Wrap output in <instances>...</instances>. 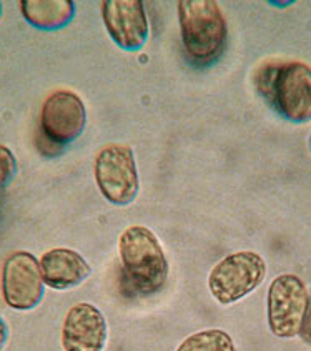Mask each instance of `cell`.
I'll list each match as a JSON object with an SVG mask.
<instances>
[{"instance_id": "obj_1", "label": "cell", "mask_w": 311, "mask_h": 351, "mask_svg": "<svg viewBox=\"0 0 311 351\" xmlns=\"http://www.w3.org/2000/svg\"><path fill=\"white\" fill-rule=\"evenodd\" d=\"M119 255L122 285L132 295H153L166 283L170 265L157 235L150 228L135 225L120 235Z\"/></svg>"}, {"instance_id": "obj_2", "label": "cell", "mask_w": 311, "mask_h": 351, "mask_svg": "<svg viewBox=\"0 0 311 351\" xmlns=\"http://www.w3.org/2000/svg\"><path fill=\"white\" fill-rule=\"evenodd\" d=\"M255 84L263 99L293 123L311 120V67L303 62L266 64Z\"/></svg>"}, {"instance_id": "obj_3", "label": "cell", "mask_w": 311, "mask_h": 351, "mask_svg": "<svg viewBox=\"0 0 311 351\" xmlns=\"http://www.w3.org/2000/svg\"><path fill=\"white\" fill-rule=\"evenodd\" d=\"M178 21L184 49L200 67L212 65L225 52L228 29L220 5L213 0H182Z\"/></svg>"}, {"instance_id": "obj_4", "label": "cell", "mask_w": 311, "mask_h": 351, "mask_svg": "<svg viewBox=\"0 0 311 351\" xmlns=\"http://www.w3.org/2000/svg\"><path fill=\"white\" fill-rule=\"evenodd\" d=\"M266 276V263L255 252L225 256L208 275V290L220 305H233L255 291Z\"/></svg>"}, {"instance_id": "obj_5", "label": "cell", "mask_w": 311, "mask_h": 351, "mask_svg": "<svg viewBox=\"0 0 311 351\" xmlns=\"http://www.w3.org/2000/svg\"><path fill=\"white\" fill-rule=\"evenodd\" d=\"M97 186L100 193L116 206L134 204L138 195L140 180L134 150L125 145L103 147L93 163Z\"/></svg>"}, {"instance_id": "obj_6", "label": "cell", "mask_w": 311, "mask_h": 351, "mask_svg": "<svg viewBox=\"0 0 311 351\" xmlns=\"http://www.w3.org/2000/svg\"><path fill=\"white\" fill-rule=\"evenodd\" d=\"M308 291L297 275H279L268 288V326L277 338L300 335L308 308Z\"/></svg>"}, {"instance_id": "obj_7", "label": "cell", "mask_w": 311, "mask_h": 351, "mask_svg": "<svg viewBox=\"0 0 311 351\" xmlns=\"http://www.w3.org/2000/svg\"><path fill=\"white\" fill-rule=\"evenodd\" d=\"M2 296L12 310L30 311L40 305L45 293L40 261L29 252H14L2 267Z\"/></svg>"}, {"instance_id": "obj_8", "label": "cell", "mask_w": 311, "mask_h": 351, "mask_svg": "<svg viewBox=\"0 0 311 351\" xmlns=\"http://www.w3.org/2000/svg\"><path fill=\"white\" fill-rule=\"evenodd\" d=\"M87 108L72 90H57L47 97L40 112V134L64 148L84 134Z\"/></svg>"}, {"instance_id": "obj_9", "label": "cell", "mask_w": 311, "mask_h": 351, "mask_svg": "<svg viewBox=\"0 0 311 351\" xmlns=\"http://www.w3.org/2000/svg\"><path fill=\"white\" fill-rule=\"evenodd\" d=\"M105 29L123 50H140L149 40L150 27L140 0H107L102 3Z\"/></svg>"}, {"instance_id": "obj_10", "label": "cell", "mask_w": 311, "mask_h": 351, "mask_svg": "<svg viewBox=\"0 0 311 351\" xmlns=\"http://www.w3.org/2000/svg\"><path fill=\"white\" fill-rule=\"evenodd\" d=\"M107 335V319L102 311L90 303H77L64 318L62 346L64 351H103Z\"/></svg>"}, {"instance_id": "obj_11", "label": "cell", "mask_w": 311, "mask_h": 351, "mask_svg": "<svg viewBox=\"0 0 311 351\" xmlns=\"http://www.w3.org/2000/svg\"><path fill=\"white\" fill-rule=\"evenodd\" d=\"M44 283L52 290H70L90 276L92 267L79 252L70 248H52L40 256Z\"/></svg>"}, {"instance_id": "obj_12", "label": "cell", "mask_w": 311, "mask_h": 351, "mask_svg": "<svg viewBox=\"0 0 311 351\" xmlns=\"http://www.w3.org/2000/svg\"><path fill=\"white\" fill-rule=\"evenodd\" d=\"M23 19L40 30H58L67 27L75 15L72 0H25L21 2Z\"/></svg>"}, {"instance_id": "obj_13", "label": "cell", "mask_w": 311, "mask_h": 351, "mask_svg": "<svg viewBox=\"0 0 311 351\" xmlns=\"http://www.w3.org/2000/svg\"><path fill=\"white\" fill-rule=\"evenodd\" d=\"M177 351H236V346L227 331L213 328L186 337Z\"/></svg>"}, {"instance_id": "obj_14", "label": "cell", "mask_w": 311, "mask_h": 351, "mask_svg": "<svg viewBox=\"0 0 311 351\" xmlns=\"http://www.w3.org/2000/svg\"><path fill=\"white\" fill-rule=\"evenodd\" d=\"M18 163L15 158L14 152L9 147L0 145V192L14 182L15 175H17Z\"/></svg>"}, {"instance_id": "obj_15", "label": "cell", "mask_w": 311, "mask_h": 351, "mask_svg": "<svg viewBox=\"0 0 311 351\" xmlns=\"http://www.w3.org/2000/svg\"><path fill=\"white\" fill-rule=\"evenodd\" d=\"M300 337L303 338V341H305L306 345L311 346V296L308 300V308H306L305 318H303Z\"/></svg>"}, {"instance_id": "obj_16", "label": "cell", "mask_w": 311, "mask_h": 351, "mask_svg": "<svg viewBox=\"0 0 311 351\" xmlns=\"http://www.w3.org/2000/svg\"><path fill=\"white\" fill-rule=\"evenodd\" d=\"M7 340H9V326H7L5 319L0 317V351L7 345Z\"/></svg>"}, {"instance_id": "obj_17", "label": "cell", "mask_w": 311, "mask_h": 351, "mask_svg": "<svg viewBox=\"0 0 311 351\" xmlns=\"http://www.w3.org/2000/svg\"><path fill=\"white\" fill-rule=\"evenodd\" d=\"M0 17H2V3H0Z\"/></svg>"}, {"instance_id": "obj_18", "label": "cell", "mask_w": 311, "mask_h": 351, "mask_svg": "<svg viewBox=\"0 0 311 351\" xmlns=\"http://www.w3.org/2000/svg\"><path fill=\"white\" fill-rule=\"evenodd\" d=\"M310 150H311V135H310Z\"/></svg>"}]
</instances>
